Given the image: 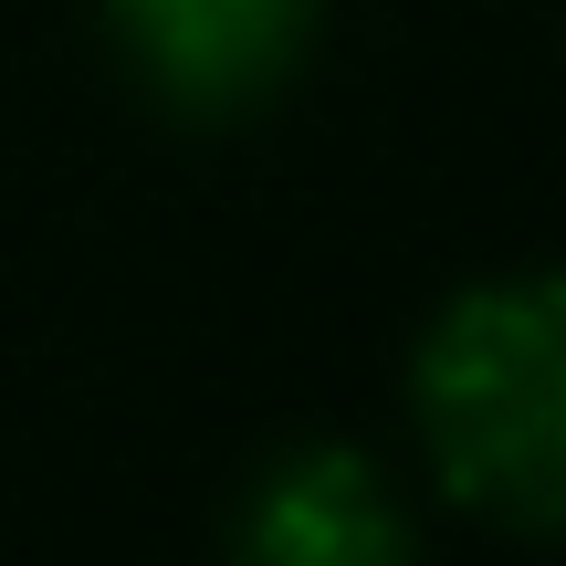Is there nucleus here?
Segmentation results:
<instances>
[{"mask_svg": "<svg viewBox=\"0 0 566 566\" xmlns=\"http://www.w3.org/2000/svg\"><path fill=\"white\" fill-rule=\"evenodd\" d=\"M420 462L472 525L566 546V273H483L409 346Z\"/></svg>", "mask_w": 566, "mask_h": 566, "instance_id": "obj_1", "label": "nucleus"}, {"mask_svg": "<svg viewBox=\"0 0 566 566\" xmlns=\"http://www.w3.org/2000/svg\"><path fill=\"white\" fill-rule=\"evenodd\" d=\"M105 53L158 116L242 126L304 84L325 42V0H95Z\"/></svg>", "mask_w": 566, "mask_h": 566, "instance_id": "obj_2", "label": "nucleus"}, {"mask_svg": "<svg viewBox=\"0 0 566 566\" xmlns=\"http://www.w3.org/2000/svg\"><path fill=\"white\" fill-rule=\"evenodd\" d=\"M231 546L252 566H399L420 546L399 483L357 441H283L231 504Z\"/></svg>", "mask_w": 566, "mask_h": 566, "instance_id": "obj_3", "label": "nucleus"}]
</instances>
